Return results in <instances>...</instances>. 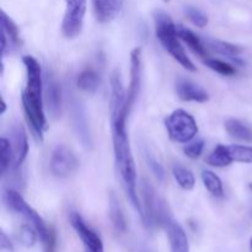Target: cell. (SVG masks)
Returning a JSON list of instances; mask_svg holds the SVG:
<instances>
[{
    "instance_id": "1",
    "label": "cell",
    "mask_w": 252,
    "mask_h": 252,
    "mask_svg": "<svg viewBox=\"0 0 252 252\" xmlns=\"http://www.w3.org/2000/svg\"><path fill=\"white\" fill-rule=\"evenodd\" d=\"M126 118L122 116H111V129H112L113 152H115L116 166L121 175L128 197L135 211L144 220V209L137 192V170L126 130Z\"/></svg>"
},
{
    "instance_id": "2",
    "label": "cell",
    "mask_w": 252,
    "mask_h": 252,
    "mask_svg": "<svg viewBox=\"0 0 252 252\" xmlns=\"http://www.w3.org/2000/svg\"><path fill=\"white\" fill-rule=\"evenodd\" d=\"M22 62L27 71V84L26 89L22 93V105L34 139L37 143H42L47 122L43 111V100H42L41 65L31 56H25Z\"/></svg>"
},
{
    "instance_id": "3",
    "label": "cell",
    "mask_w": 252,
    "mask_h": 252,
    "mask_svg": "<svg viewBox=\"0 0 252 252\" xmlns=\"http://www.w3.org/2000/svg\"><path fill=\"white\" fill-rule=\"evenodd\" d=\"M155 33L158 39L161 42L162 47L184 66L189 71H196V66L192 63L191 59L187 57L184 47L181 46L177 34V26H175L174 21L167 14L162 11L155 12Z\"/></svg>"
},
{
    "instance_id": "4",
    "label": "cell",
    "mask_w": 252,
    "mask_h": 252,
    "mask_svg": "<svg viewBox=\"0 0 252 252\" xmlns=\"http://www.w3.org/2000/svg\"><path fill=\"white\" fill-rule=\"evenodd\" d=\"M4 201L12 212L21 216L29 223V225H31L36 230L37 235L39 236L42 243L47 241V239L49 238L53 229L48 228L46 225V223L39 217V214L27 204V202L22 198V196L19 192L14 191V189H9V191L5 192Z\"/></svg>"
},
{
    "instance_id": "5",
    "label": "cell",
    "mask_w": 252,
    "mask_h": 252,
    "mask_svg": "<svg viewBox=\"0 0 252 252\" xmlns=\"http://www.w3.org/2000/svg\"><path fill=\"white\" fill-rule=\"evenodd\" d=\"M143 193V209H144V223L147 225H161L164 226L170 218L169 208L166 203L160 198L155 192L154 187L148 181H142Z\"/></svg>"
},
{
    "instance_id": "6",
    "label": "cell",
    "mask_w": 252,
    "mask_h": 252,
    "mask_svg": "<svg viewBox=\"0 0 252 252\" xmlns=\"http://www.w3.org/2000/svg\"><path fill=\"white\" fill-rule=\"evenodd\" d=\"M166 129L169 137L176 143H187L198 133V127L189 113L184 110H176L166 118Z\"/></svg>"
},
{
    "instance_id": "7",
    "label": "cell",
    "mask_w": 252,
    "mask_h": 252,
    "mask_svg": "<svg viewBox=\"0 0 252 252\" xmlns=\"http://www.w3.org/2000/svg\"><path fill=\"white\" fill-rule=\"evenodd\" d=\"M140 85H142V49L135 48L133 49L132 54H130V81L128 93L126 94L125 106H123V110H121L117 113H112L111 116L120 115L125 118L128 117L138 97Z\"/></svg>"
},
{
    "instance_id": "8",
    "label": "cell",
    "mask_w": 252,
    "mask_h": 252,
    "mask_svg": "<svg viewBox=\"0 0 252 252\" xmlns=\"http://www.w3.org/2000/svg\"><path fill=\"white\" fill-rule=\"evenodd\" d=\"M65 14L63 17L64 36L68 38H74L79 36L83 31L84 17L86 12V0H65Z\"/></svg>"
},
{
    "instance_id": "9",
    "label": "cell",
    "mask_w": 252,
    "mask_h": 252,
    "mask_svg": "<svg viewBox=\"0 0 252 252\" xmlns=\"http://www.w3.org/2000/svg\"><path fill=\"white\" fill-rule=\"evenodd\" d=\"M49 166L54 176L66 179L76 171L79 161L69 148H66L65 145H58L52 154Z\"/></svg>"
},
{
    "instance_id": "10",
    "label": "cell",
    "mask_w": 252,
    "mask_h": 252,
    "mask_svg": "<svg viewBox=\"0 0 252 252\" xmlns=\"http://www.w3.org/2000/svg\"><path fill=\"white\" fill-rule=\"evenodd\" d=\"M69 219H70L71 226L83 243L84 252H105L100 236L85 223L80 214L73 212V213H70Z\"/></svg>"
},
{
    "instance_id": "11",
    "label": "cell",
    "mask_w": 252,
    "mask_h": 252,
    "mask_svg": "<svg viewBox=\"0 0 252 252\" xmlns=\"http://www.w3.org/2000/svg\"><path fill=\"white\" fill-rule=\"evenodd\" d=\"M71 120H73L76 135L83 147L90 149L93 147V139H91V133L89 129L88 120H86V113L81 103L76 100L71 101Z\"/></svg>"
},
{
    "instance_id": "12",
    "label": "cell",
    "mask_w": 252,
    "mask_h": 252,
    "mask_svg": "<svg viewBox=\"0 0 252 252\" xmlns=\"http://www.w3.org/2000/svg\"><path fill=\"white\" fill-rule=\"evenodd\" d=\"M11 145L14 154V167L17 169L26 159L29 154V142L24 127L21 125H15L11 128Z\"/></svg>"
},
{
    "instance_id": "13",
    "label": "cell",
    "mask_w": 252,
    "mask_h": 252,
    "mask_svg": "<svg viewBox=\"0 0 252 252\" xmlns=\"http://www.w3.org/2000/svg\"><path fill=\"white\" fill-rule=\"evenodd\" d=\"M164 228L167 231L171 252H189V239H187L186 233L176 220L170 218Z\"/></svg>"
},
{
    "instance_id": "14",
    "label": "cell",
    "mask_w": 252,
    "mask_h": 252,
    "mask_svg": "<svg viewBox=\"0 0 252 252\" xmlns=\"http://www.w3.org/2000/svg\"><path fill=\"white\" fill-rule=\"evenodd\" d=\"M123 2L125 0H93L96 20L102 24L115 20L122 10Z\"/></svg>"
},
{
    "instance_id": "15",
    "label": "cell",
    "mask_w": 252,
    "mask_h": 252,
    "mask_svg": "<svg viewBox=\"0 0 252 252\" xmlns=\"http://www.w3.org/2000/svg\"><path fill=\"white\" fill-rule=\"evenodd\" d=\"M176 93L179 97L184 101H196V102H206L209 95L203 88L194 84L193 81L180 79L176 83Z\"/></svg>"
},
{
    "instance_id": "16",
    "label": "cell",
    "mask_w": 252,
    "mask_h": 252,
    "mask_svg": "<svg viewBox=\"0 0 252 252\" xmlns=\"http://www.w3.org/2000/svg\"><path fill=\"white\" fill-rule=\"evenodd\" d=\"M47 103L52 117L58 118L62 111V93L59 84L49 74L47 76Z\"/></svg>"
},
{
    "instance_id": "17",
    "label": "cell",
    "mask_w": 252,
    "mask_h": 252,
    "mask_svg": "<svg viewBox=\"0 0 252 252\" xmlns=\"http://www.w3.org/2000/svg\"><path fill=\"white\" fill-rule=\"evenodd\" d=\"M206 44L212 49V51L217 52L219 54H223V56L229 57L230 59L235 61L236 63H241V61L239 59V54L241 53V48L239 46H235V44L228 43V42L219 41V39H212L207 38Z\"/></svg>"
},
{
    "instance_id": "18",
    "label": "cell",
    "mask_w": 252,
    "mask_h": 252,
    "mask_svg": "<svg viewBox=\"0 0 252 252\" xmlns=\"http://www.w3.org/2000/svg\"><path fill=\"white\" fill-rule=\"evenodd\" d=\"M225 129L233 138L243 142H252V128L239 120L230 118L225 122Z\"/></svg>"
},
{
    "instance_id": "19",
    "label": "cell",
    "mask_w": 252,
    "mask_h": 252,
    "mask_svg": "<svg viewBox=\"0 0 252 252\" xmlns=\"http://www.w3.org/2000/svg\"><path fill=\"white\" fill-rule=\"evenodd\" d=\"M177 34H179L180 38L199 57H206L207 51L206 47H204L203 42L191 31V30L186 29L184 26H177Z\"/></svg>"
},
{
    "instance_id": "20",
    "label": "cell",
    "mask_w": 252,
    "mask_h": 252,
    "mask_svg": "<svg viewBox=\"0 0 252 252\" xmlns=\"http://www.w3.org/2000/svg\"><path fill=\"white\" fill-rule=\"evenodd\" d=\"M206 161L207 164L211 165V166L224 167L230 165L231 162H233V159H231L228 147L219 144L217 145L216 149L209 154V157L207 158Z\"/></svg>"
},
{
    "instance_id": "21",
    "label": "cell",
    "mask_w": 252,
    "mask_h": 252,
    "mask_svg": "<svg viewBox=\"0 0 252 252\" xmlns=\"http://www.w3.org/2000/svg\"><path fill=\"white\" fill-rule=\"evenodd\" d=\"M108 203H110V218L113 226L116 228V230L125 231L126 228H127V224H126V219L125 216H123L122 209H121L120 202H118L115 193L110 194V202Z\"/></svg>"
},
{
    "instance_id": "22",
    "label": "cell",
    "mask_w": 252,
    "mask_h": 252,
    "mask_svg": "<svg viewBox=\"0 0 252 252\" xmlns=\"http://www.w3.org/2000/svg\"><path fill=\"white\" fill-rule=\"evenodd\" d=\"M76 84L81 90L94 93V91L97 90L98 85H100V76L96 71L88 69V70H84L83 73L79 74Z\"/></svg>"
},
{
    "instance_id": "23",
    "label": "cell",
    "mask_w": 252,
    "mask_h": 252,
    "mask_svg": "<svg viewBox=\"0 0 252 252\" xmlns=\"http://www.w3.org/2000/svg\"><path fill=\"white\" fill-rule=\"evenodd\" d=\"M172 174H174L175 180H176L177 184L180 185L181 189H186V191L193 189L194 185H196V180H194L192 171H189L186 167L176 165V166H174V169H172Z\"/></svg>"
},
{
    "instance_id": "24",
    "label": "cell",
    "mask_w": 252,
    "mask_h": 252,
    "mask_svg": "<svg viewBox=\"0 0 252 252\" xmlns=\"http://www.w3.org/2000/svg\"><path fill=\"white\" fill-rule=\"evenodd\" d=\"M0 16H1L0 17V20H1V32L6 36L9 43H11L12 46H19L20 36L16 25L12 22V20L4 11H1Z\"/></svg>"
},
{
    "instance_id": "25",
    "label": "cell",
    "mask_w": 252,
    "mask_h": 252,
    "mask_svg": "<svg viewBox=\"0 0 252 252\" xmlns=\"http://www.w3.org/2000/svg\"><path fill=\"white\" fill-rule=\"evenodd\" d=\"M202 180H203V184L206 186V189L211 192L213 196L216 197H221L224 194L223 189V184H221V180L214 174L213 171H209V170H204L202 172Z\"/></svg>"
},
{
    "instance_id": "26",
    "label": "cell",
    "mask_w": 252,
    "mask_h": 252,
    "mask_svg": "<svg viewBox=\"0 0 252 252\" xmlns=\"http://www.w3.org/2000/svg\"><path fill=\"white\" fill-rule=\"evenodd\" d=\"M14 159L12 154V145L6 138L0 139V174L4 176L6 170L10 167V162Z\"/></svg>"
},
{
    "instance_id": "27",
    "label": "cell",
    "mask_w": 252,
    "mask_h": 252,
    "mask_svg": "<svg viewBox=\"0 0 252 252\" xmlns=\"http://www.w3.org/2000/svg\"><path fill=\"white\" fill-rule=\"evenodd\" d=\"M233 161L252 164V147L244 145H229L228 147Z\"/></svg>"
},
{
    "instance_id": "28",
    "label": "cell",
    "mask_w": 252,
    "mask_h": 252,
    "mask_svg": "<svg viewBox=\"0 0 252 252\" xmlns=\"http://www.w3.org/2000/svg\"><path fill=\"white\" fill-rule=\"evenodd\" d=\"M207 66L212 69V70L217 71V73L221 74V75H226V76H230L234 75L236 73L235 68L230 64L225 63L223 61H219V59H207L206 61Z\"/></svg>"
},
{
    "instance_id": "29",
    "label": "cell",
    "mask_w": 252,
    "mask_h": 252,
    "mask_svg": "<svg viewBox=\"0 0 252 252\" xmlns=\"http://www.w3.org/2000/svg\"><path fill=\"white\" fill-rule=\"evenodd\" d=\"M186 15L196 26L206 27L207 24H208V17H207V15L203 14L201 10L196 9V7H187Z\"/></svg>"
},
{
    "instance_id": "30",
    "label": "cell",
    "mask_w": 252,
    "mask_h": 252,
    "mask_svg": "<svg viewBox=\"0 0 252 252\" xmlns=\"http://www.w3.org/2000/svg\"><path fill=\"white\" fill-rule=\"evenodd\" d=\"M36 230L31 225H22L20 229V240L27 248H31L36 243Z\"/></svg>"
},
{
    "instance_id": "31",
    "label": "cell",
    "mask_w": 252,
    "mask_h": 252,
    "mask_svg": "<svg viewBox=\"0 0 252 252\" xmlns=\"http://www.w3.org/2000/svg\"><path fill=\"white\" fill-rule=\"evenodd\" d=\"M204 149V140L198 139L193 143H189L186 147L184 148V153L186 154V157H189V159H197V158L201 157V154L203 153Z\"/></svg>"
},
{
    "instance_id": "32",
    "label": "cell",
    "mask_w": 252,
    "mask_h": 252,
    "mask_svg": "<svg viewBox=\"0 0 252 252\" xmlns=\"http://www.w3.org/2000/svg\"><path fill=\"white\" fill-rule=\"evenodd\" d=\"M147 160H148V165H149L150 170H152L153 174L155 175L159 181H162L165 179V170L162 167V165L155 158H153L152 155H147Z\"/></svg>"
},
{
    "instance_id": "33",
    "label": "cell",
    "mask_w": 252,
    "mask_h": 252,
    "mask_svg": "<svg viewBox=\"0 0 252 252\" xmlns=\"http://www.w3.org/2000/svg\"><path fill=\"white\" fill-rule=\"evenodd\" d=\"M0 248H1L2 250H6L9 252L14 251V246H12L11 241L7 239L6 234H5L4 231H1V234H0Z\"/></svg>"
},
{
    "instance_id": "34",
    "label": "cell",
    "mask_w": 252,
    "mask_h": 252,
    "mask_svg": "<svg viewBox=\"0 0 252 252\" xmlns=\"http://www.w3.org/2000/svg\"><path fill=\"white\" fill-rule=\"evenodd\" d=\"M250 248H251V251H252V238H251V240H250Z\"/></svg>"
},
{
    "instance_id": "35",
    "label": "cell",
    "mask_w": 252,
    "mask_h": 252,
    "mask_svg": "<svg viewBox=\"0 0 252 252\" xmlns=\"http://www.w3.org/2000/svg\"><path fill=\"white\" fill-rule=\"evenodd\" d=\"M250 189H251V191H252V184L250 185Z\"/></svg>"
},
{
    "instance_id": "36",
    "label": "cell",
    "mask_w": 252,
    "mask_h": 252,
    "mask_svg": "<svg viewBox=\"0 0 252 252\" xmlns=\"http://www.w3.org/2000/svg\"><path fill=\"white\" fill-rule=\"evenodd\" d=\"M164 1H166V2H167V1H171V0H164Z\"/></svg>"
}]
</instances>
